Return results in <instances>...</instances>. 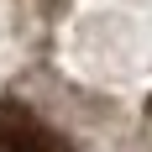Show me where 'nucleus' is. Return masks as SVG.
<instances>
[{"label":"nucleus","mask_w":152,"mask_h":152,"mask_svg":"<svg viewBox=\"0 0 152 152\" xmlns=\"http://www.w3.org/2000/svg\"><path fill=\"white\" fill-rule=\"evenodd\" d=\"M0 152H68V142L26 105H0Z\"/></svg>","instance_id":"obj_1"}]
</instances>
